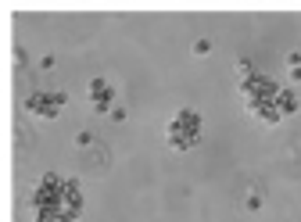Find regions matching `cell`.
I'll return each instance as SVG.
<instances>
[{"label": "cell", "mask_w": 301, "mask_h": 222, "mask_svg": "<svg viewBox=\"0 0 301 222\" xmlns=\"http://www.w3.org/2000/svg\"><path fill=\"white\" fill-rule=\"evenodd\" d=\"M198 133H201V118L198 111H176L172 122H169V147L172 151H190L198 143Z\"/></svg>", "instance_id": "obj_1"}, {"label": "cell", "mask_w": 301, "mask_h": 222, "mask_svg": "<svg viewBox=\"0 0 301 222\" xmlns=\"http://www.w3.org/2000/svg\"><path fill=\"white\" fill-rule=\"evenodd\" d=\"M61 104H65V93H33L25 100L29 115H40V118H54Z\"/></svg>", "instance_id": "obj_2"}, {"label": "cell", "mask_w": 301, "mask_h": 222, "mask_svg": "<svg viewBox=\"0 0 301 222\" xmlns=\"http://www.w3.org/2000/svg\"><path fill=\"white\" fill-rule=\"evenodd\" d=\"M90 104H94V111H111L115 108V93L104 79H90Z\"/></svg>", "instance_id": "obj_3"}, {"label": "cell", "mask_w": 301, "mask_h": 222, "mask_svg": "<svg viewBox=\"0 0 301 222\" xmlns=\"http://www.w3.org/2000/svg\"><path fill=\"white\" fill-rule=\"evenodd\" d=\"M276 108H280V115H291V111H298V93L294 90H276Z\"/></svg>", "instance_id": "obj_4"}, {"label": "cell", "mask_w": 301, "mask_h": 222, "mask_svg": "<svg viewBox=\"0 0 301 222\" xmlns=\"http://www.w3.org/2000/svg\"><path fill=\"white\" fill-rule=\"evenodd\" d=\"M194 54H198V57H208V54H212V40H194Z\"/></svg>", "instance_id": "obj_5"}, {"label": "cell", "mask_w": 301, "mask_h": 222, "mask_svg": "<svg viewBox=\"0 0 301 222\" xmlns=\"http://www.w3.org/2000/svg\"><path fill=\"white\" fill-rule=\"evenodd\" d=\"M233 72H237V76H244V79H251V76H254V72H251V61H248V57H237Z\"/></svg>", "instance_id": "obj_6"}, {"label": "cell", "mask_w": 301, "mask_h": 222, "mask_svg": "<svg viewBox=\"0 0 301 222\" xmlns=\"http://www.w3.org/2000/svg\"><path fill=\"white\" fill-rule=\"evenodd\" d=\"M94 143V136H90V133L83 129V133H75V147H90Z\"/></svg>", "instance_id": "obj_7"}, {"label": "cell", "mask_w": 301, "mask_h": 222, "mask_svg": "<svg viewBox=\"0 0 301 222\" xmlns=\"http://www.w3.org/2000/svg\"><path fill=\"white\" fill-rule=\"evenodd\" d=\"M287 68H301V50H291L287 54Z\"/></svg>", "instance_id": "obj_8"}, {"label": "cell", "mask_w": 301, "mask_h": 222, "mask_svg": "<svg viewBox=\"0 0 301 222\" xmlns=\"http://www.w3.org/2000/svg\"><path fill=\"white\" fill-rule=\"evenodd\" d=\"M244 204H248V208H251V212H258V208H262V197H258V194H251V197H248Z\"/></svg>", "instance_id": "obj_9"}, {"label": "cell", "mask_w": 301, "mask_h": 222, "mask_svg": "<svg viewBox=\"0 0 301 222\" xmlns=\"http://www.w3.org/2000/svg\"><path fill=\"white\" fill-rule=\"evenodd\" d=\"M287 79H291V86H298V83H301V68H291V76H287Z\"/></svg>", "instance_id": "obj_10"}]
</instances>
